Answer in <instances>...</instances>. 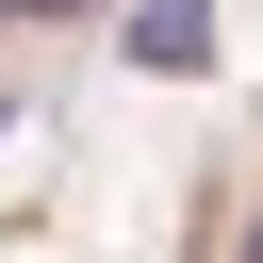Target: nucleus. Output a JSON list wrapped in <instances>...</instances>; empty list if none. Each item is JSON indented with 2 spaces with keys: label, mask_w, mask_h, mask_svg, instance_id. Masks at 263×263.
<instances>
[{
  "label": "nucleus",
  "mask_w": 263,
  "mask_h": 263,
  "mask_svg": "<svg viewBox=\"0 0 263 263\" xmlns=\"http://www.w3.org/2000/svg\"><path fill=\"white\" fill-rule=\"evenodd\" d=\"M0 16H99V0H0Z\"/></svg>",
  "instance_id": "2"
},
{
  "label": "nucleus",
  "mask_w": 263,
  "mask_h": 263,
  "mask_svg": "<svg viewBox=\"0 0 263 263\" xmlns=\"http://www.w3.org/2000/svg\"><path fill=\"white\" fill-rule=\"evenodd\" d=\"M115 49H132L148 82H197V66H214V0H132V33H115Z\"/></svg>",
  "instance_id": "1"
},
{
  "label": "nucleus",
  "mask_w": 263,
  "mask_h": 263,
  "mask_svg": "<svg viewBox=\"0 0 263 263\" xmlns=\"http://www.w3.org/2000/svg\"><path fill=\"white\" fill-rule=\"evenodd\" d=\"M230 263H263V230H247V247H230Z\"/></svg>",
  "instance_id": "3"
},
{
  "label": "nucleus",
  "mask_w": 263,
  "mask_h": 263,
  "mask_svg": "<svg viewBox=\"0 0 263 263\" xmlns=\"http://www.w3.org/2000/svg\"><path fill=\"white\" fill-rule=\"evenodd\" d=\"M0 33H16V16H0Z\"/></svg>",
  "instance_id": "4"
}]
</instances>
